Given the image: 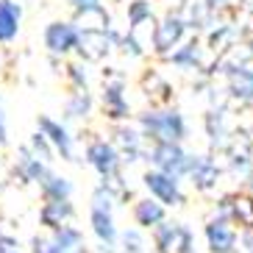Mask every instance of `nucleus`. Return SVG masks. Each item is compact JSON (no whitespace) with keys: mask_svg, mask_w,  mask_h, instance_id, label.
<instances>
[{"mask_svg":"<svg viewBox=\"0 0 253 253\" xmlns=\"http://www.w3.org/2000/svg\"><path fill=\"white\" fill-rule=\"evenodd\" d=\"M142 128L156 142H175L178 145L186 134L184 117L178 112H148L142 114Z\"/></svg>","mask_w":253,"mask_h":253,"instance_id":"obj_1","label":"nucleus"},{"mask_svg":"<svg viewBox=\"0 0 253 253\" xmlns=\"http://www.w3.org/2000/svg\"><path fill=\"white\" fill-rule=\"evenodd\" d=\"M150 162L159 167V172H167L172 178H181V175L192 172L195 156H186L175 142H156L153 150H150Z\"/></svg>","mask_w":253,"mask_h":253,"instance_id":"obj_2","label":"nucleus"},{"mask_svg":"<svg viewBox=\"0 0 253 253\" xmlns=\"http://www.w3.org/2000/svg\"><path fill=\"white\" fill-rule=\"evenodd\" d=\"M145 186H148L150 195H153L159 203H164V206H178V203H184L178 178H172L167 172H159V170L145 172Z\"/></svg>","mask_w":253,"mask_h":253,"instance_id":"obj_3","label":"nucleus"},{"mask_svg":"<svg viewBox=\"0 0 253 253\" xmlns=\"http://www.w3.org/2000/svg\"><path fill=\"white\" fill-rule=\"evenodd\" d=\"M156 245L162 253H192L189 248V231L175 223H162L156 228Z\"/></svg>","mask_w":253,"mask_h":253,"instance_id":"obj_4","label":"nucleus"},{"mask_svg":"<svg viewBox=\"0 0 253 253\" xmlns=\"http://www.w3.org/2000/svg\"><path fill=\"white\" fill-rule=\"evenodd\" d=\"M78 42H81V34L70 23H50L45 31V45L50 47V53H67Z\"/></svg>","mask_w":253,"mask_h":253,"instance_id":"obj_5","label":"nucleus"},{"mask_svg":"<svg viewBox=\"0 0 253 253\" xmlns=\"http://www.w3.org/2000/svg\"><path fill=\"white\" fill-rule=\"evenodd\" d=\"M206 239H209L211 253H234V248H237V234H234V228H231V223L225 217L211 220L206 225Z\"/></svg>","mask_w":253,"mask_h":253,"instance_id":"obj_6","label":"nucleus"},{"mask_svg":"<svg viewBox=\"0 0 253 253\" xmlns=\"http://www.w3.org/2000/svg\"><path fill=\"white\" fill-rule=\"evenodd\" d=\"M86 159H89V164L95 167L103 178H109L114 170H117V150L109 145V142H103V139H97V142H92L89 148H86Z\"/></svg>","mask_w":253,"mask_h":253,"instance_id":"obj_7","label":"nucleus"},{"mask_svg":"<svg viewBox=\"0 0 253 253\" xmlns=\"http://www.w3.org/2000/svg\"><path fill=\"white\" fill-rule=\"evenodd\" d=\"M39 128H42V136L50 139V145L59 150L61 156H64V159L73 156V139H70L67 128H61L59 123L50 120V117H39Z\"/></svg>","mask_w":253,"mask_h":253,"instance_id":"obj_8","label":"nucleus"},{"mask_svg":"<svg viewBox=\"0 0 253 253\" xmlns=\"http://www.w3.org/2000/svg\"><path fill=\"white\" fill-rule=\"evenodd\" d=\"M20 6L11 3V0H0V42H8V39L17 37L20 31Z\"/></svg>","mask_w":253,"mask_h":253,"instance_id":"obj_9","label":"nucleus"},{"mask_svg":"<svg viewBox=\"0 0 253 253\" xmlns=\"http://www.w3.org/2000/svg\"><path fill=\"white\" fill-rule=\"evenodd\" d=\"M134 217H136V223L142 225V228H150V225H162L164 223V206L159 201H139L134 206Z\"/></svg>","mask_w":253,"mask_h":253,"instance_id":"obj_10","label":"nucleus"},{"mask_svg":"<svg viewBox=\"0 0 253 253\" xmlns=\"http://www.w3.org/2000/svg\"><path fill=\"white\" fill-rule=\"evenodd\" d=\"M181 34H184V23H181L178 17H167L156 28V47L159 50H170L181 39Z\"/></svg>","mask_w":253,"mask_h":253,"instance_id":"obj_11","label":"nucleus"},{"mask_svg":"<svg viewBox=\"0 0 253 253\" xmlns=\"http://www.w3.org/2000/svg\"><path fill=\"white\" fill-rule=\"evenodd\" d=\"M103 103H106L109 117H114V120L128 117V103H126V97H123V84H120V81H114V84H109V86H106Z\"/></svg>","mask_w":253,"mask_h":253,"instance_id":"obj_12","label":"nucleus"},{"mask_svg":"<svg viewBox=\"0 0 253 253\" xmlns=\"http://www.w3.org/2000/svg\"><path fill=\"white\" fill-rule=\"evenodd\" d=\"M73 214V206H70V201H47L45 209H42V223L47 225V228H61L64 225V220Z\"/></svg>","mask_w":253,"mask_h":253,"instance_id":"obj_13","label":"nucleus"},{"mask_svg":"<svg viewBox=\"0 0 253 253\" xmlns=\"http://www.w3.org/2000/svg\"><path fill=\"white\" fill-rule=\"evenodd\" d=\"M92 228H95V234L100 237V242H106V245H112L114 237H117L112 211H103V209H92Z\"/></svg>","mask_w":253,"mask_h":253,"instance_id":"obj_14","label":"nucleus"},{"mask_svg":"<svg viewBox=\"0 0 253 253\" xmlns=\"http://www.w3.org/2000/svg\"><path fill=\"white\" fill-rule=\"evenodd\" d=\"M42 189H45L47 201H67L70 198V181L67 178H59V175H50L42 181Z\"/></svg>","mask_w":253,"mask_h":253,"instance_id":"obj_15","label":"nucleus"},{"mask_svg":"<svg viewBox=\"0 0 253 253\" xmlns=\"http://www.w3.org/2000/svg\"><path fill=\"white\" fill-rule=\"evenodd\" d=\"M23 170H25V175H28L31 181H39V184H42V181L47 178V172H45V164L39 162L37 156H31L28 150H23Z\"/></svg>","mask_w":253,"mask_h":253,"instance_id":"obj_16","label":"nucleus"},{"mask_svg":"<svg viewBox=\"0 0 253 253\" xmlns=\"http://www.w3.org/2000/svg\"><path fill=\"white\" fill-rule=\"evenodd\" d=\"M34 253H64L56 237H37L34 239Z\"/></svg>","mask_w":253,"mask_h":253,"instance_id":"obj_17","label":"nucleus"},{"mask_svg":"<svg viewBox=\"0 0 253 253\" xmlns=\"http://www.w3.org/2000/svg\"><path fill=\"white\" fill-rule=\"evenodd\" d=\"M86 112H89V95L86 92H75V97L70 100V114L73 117H81Z\"/></svg>","mask_w":253,"mask_h":253,"instance_id":"obj_18","label":"nucleus"},{"mask_svg":"<svg viewBox=\"0 0 253 253\" xmlns=\"http://www.w3.org/2000/svg\"><path fill=\"white\" fill-rule=\"evenodd\" d=\"M145 17H150V8L142 3V0H136L134 6H131V25H139Z\"/></svg>","mask_w":253,"mask_h":253,"instance_id":"obj_19","label":"nucleus"},{"mask_svg":"<svg viewBox=\"0 0 253 253\" xmlns=\"http://www.w3.org/2000/svg\"><path fill=\"white\" fill-rule=\"evenodd\" d=\"M123 242H126V251H131V253L142 251V237L136 231H126V234H123Z\"/></svg>","mask_w":253,"mask_h":253,"instance_id":"obj_20","label":"nucleus"},{"mask_svg":"<svg viewBox=\"0 0 253 253\" xmlns=\"http://www.w3.org/2000/svg\"><path fill=\"white\" fill-rule=\"evenodd\" d=\"M73 6H78L81 11H95V8H100V0H70Z\"/></svg>","mask_w":253,"mask_h":253,"instance_id":"obj_21","label":"nucleus"},{"mask_svg":"<svg viewBox=\"0 0 253 253\" xmlns=\"http://www.w3.org/2000/svg\"><path fill=\"white\" fill-rule=\"evenodd\" d=\"M192 53H195V45H186V50L175 53V56H172V61H175V64H186V61L192 59Z\"/></svg>","mask_w":253,"mask_h":253,"instance_id":"obj_22","label":"nucleus"},{"mask_svg":"<svg viewBox=\"0 0 253 253\" xmlns=\"http://www.w3.org/2000/svg\"><path fill=\"white\" fill-rule=\"evenodd\" d=\"M117 136H120V142H123V145H131V148H136V142H139L134 131H120Z\"/></svg>","mask_w":253,"mask_h":253,"instance_id":"obj_23","label":"nucleus"},{"mask_svg":"<svg viewBox=\"0 0 253 253\" xmlns=\"http://www.w3.org/2000/svg\"><path fill=\"white\" fill-rule=\"evenodd\" d=\"M0 142H6V128H3V117H0Z\"/></svg>","mask_w":253,"mask_h":253,"instance_id":"obj_24","label":"nucleus"}]
</instances>
